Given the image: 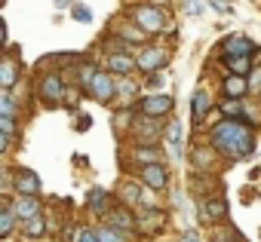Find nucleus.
<instances>
[{
  "label": "nucleus",
  "mask_w": 261,
  "mask_h": 242,
  "mask_svg": "<svg viewBox=\"0 0 261 242\" xmlns=\"http://www.w3.org/2000/svg\"><path fill=\"white\" fill-rule=\"evenodd\" d=\"M209 144H212L215 154H221L227 160H246V157L255 154V132H252V126L243 123V119L227 116V119H221V123L212 126Z\"/></svg>",
  "instance_id": "obj_1"
},
{
  "label": "nucleus",
  "mask_w": 261,
  "mask_h": 242,
  "mask_svg": "<svg viewBox=\"0 0 261 242\" xmlns=\"http://www.w3.org/2000/svg\"><path fill=\"white\" fill-rule=\"evenodd\" d=\"M133 16H136V25H139L145 34H160V31H166V16H163L157 7H139Z\"/></svg>",
  "instance_id": "obj_2"
},
{
  "label": "nucleus",
  "mask_w": 261,
  "mask_h": 242,
  "mask_svg": "<svg viewBox=\"0 0 261 242\" xmlns=\"http://www.w3.org/2000/svg\"><path fill=\"white\" fill-rule=\"evenodd\" d=\"M95 101H101V104H111L114 98H117V83L111 80V74H95L92 77V83H89V89H86Z\"/></svg>",
  "instance_id": "obj_3"
},
{
  "label": "nucleus",
  "mask_w": 261,
  "mask_h": 242,
  "mask_svg": "<svg viewBox=\"0 0 261 242\" xmlns=\"http://www.w3.org/2000/svg\"><path fill=\"white\" fill-rule=\"evenodd\" d=\"M166 49L163 46H148V49H142L139 55H136V62H139V71H145V74H157L160 68H166Z\"/></svg>",
  "instance_id": "obj_4"
},
{
  "label": "nucleus",
  "mask_w": 261,
  "mask_h": 242,
  "mask_svg": "<svg viewBox=\"0 0 261 242\" xmlns=\"http://www.w3.org/2000/svg\"><path fill=\"white\" fill-rule=\"evenodd\" d=\"M142 184L151 187V190H166V184H169L166 166H163V163H148V166H142Z\"/></svg>",
  "instance_id": "obj_5"
},
{
  "label": "nucleus",
  "mask_w": 261,
  "mask_h": 242,
  "mask_svg": "<svg viewBox=\"0 0 261 242\" xmlns=\"http://www.w3.org/2000/svg\"><path fill=\"white\" fill-rule=\"evenodd\" d=\"M139 107H142V113H148V116H163V113H169V110L175 107V98H172V95H148V98L139 101Z\"/></svg>",
  "instance_id": "obj_6"
},
{
  "label": "nucleus",
  "mask_w": 261,
  "mask_h": 242,
  "mask_svg": "<svg viewBox=\"0 0 261 242\" xmlns=\"http://www.w3.org/2000/svg\"><path fill=\"white\" fill-rule=\"evenodd\" d=\"M133 132H136V138H151V141H157L160 135H163V123H160V116H142V119H136L133 123Z\"/></svg>",
  "instance_id": "obj_7"
},
{
  "label": "nucleus",
  "mask_w": 261,
  "mask_h": 242,
  "mask_svg": "<svg viewBox=\"0 0 261 242\" xmlns=\"http://www.w3.org/2000/svg\"><path fill=\"white\" fill-rule=\"evenodd\" d=\"M221 92H224V98H246V92H252L249 77H243V74H227V77L221 80Z\"/></svg>",
  "instance_id": "obj_8"
},
{
  "label": "nucleus",
  "mask_w": 261,
  "mask_h": 242,
  "mask_svg": "<svg viewBox=\"0 0 261 242\" xmlns=\"http://www.w3.org/2000/svg\"><path fill=\"white\" fill-rule=\"evenodd\" d=\"M105 221H108V224H114V227H120V230H126V233H136V230H139V221L133 218L129 205L114 208V211H105Z\"/></svg>",
  "instance_id": "obj_9"
},
{
  "label": "nucleus",
  "mask_w": 261,
  "mask_h": 242,
  "mask_svg": "<svg viewBox=\"0 0 261 242\" xmlns=\"http://www.w3.org/2000/svg\"><path fill=\"white\" fill-rule=\"evenodd\" d=\"M139 68V62L129 55V52H108V71L111 74H123V77H129Z\"/></svg>",
  "instance_id": "obj_10"
},
{
  "label": "nucleus",
  "mask_w": 261,
  "mask_h": 242,
  "mask_svg": "<svg viewBox=\"0 0 261 242\" xmlns=\"http://www.w3.org/2000/svg\"><path fill=\"white\" fill-rule=\"evenodd\" d=\"M40 98L46 104H59V98H65V89H62V80L56 74H46L40 80Z\"/></svg>",
  "instance_id": "obj_11"
},
{
  "label": "nucleus",
  "mask_w": 261,
  "mask_h": 242,
  "mask_svg": "<svg viewBox=\"0 0 261 242\" xmlns=\"http://www.w3.org/2000/svg\"><path fill=\"white\" fill-rule=\"evenodd\" d=\"M13 208H16V215H19L22 224L40 215V202H37V196H28V193H19L16 202H13Z\"/></svg>",
  "instance_id": "obj_12"
},
{
  "label": "nucleus",
  "mask_w": 261,
  "mask_h": 242,
  "mask_svg": "<svg viewBox=\"0 0 261 242\" xmlns=\"http://www.w3.org/2000/svg\"><path fill=\"white\" fill-rule=\"evenodd\" d=\"M221 49H224V55H252L255 52V43L249 37H243V34H230Z\"/></svg>",
  "instance_id": "obj_13"
},
{
  "label": "nucleus",
  "mask_w": 261,
  "mask_h": 242,
  "mask_svg": "<svg viewBox=\"0 0 261 242\" xmlns=\"http://www.w3.org/2000/svg\"><path fill=\"white\" fill-rule=\"evenodd\" d=\"M227 215V202L221 199V196H206V202H203V218L206 221H221Z\"/></svg>",
  "instance_id": "obj_14"
},
{
  "label": "nucleus",
  "mask_w": 261,
  "mask_h": 242,
  "mask_svg": "<svg viewBox=\"0 0 261 242\" xmlns=\"http://www.w3.org/2000/svg\"><path fill=\"white\" fill-rule=\"evenodd\" d=\"M209 107H212V98H209L206 92H194V101H191V116H194V123H197V126L206 119Z\"/></svg>",
  "instance_id": "obj_15"
},
{
  "label": "nucleus",
  "mask_w": 261,
  "mask_h": 242,
  "mask_svg": "<svg viewBox=\"0 0 261 242\" xmlns=\"http://www.w3.org/2000/svg\"><path fill=\"white\" fill-rule=\"evenodd\" d=\"M120 199L126 205H136V202H145V187L136 184V181H123L120 184Z\"/></svg>",
  "instance_id": "obj_16"
},
{
  "label": "nucleus",
  "mask_w": 261,
  "mask_h": 242,
  "mask_svg": "<svg viewBox=\"0 0 261 242\" xmlns=\"http://www.w3.org/2000/svg\"><path fill=\"white\" fill-rule=\"evenodd\" d=\"M16 190L19 193H28V196H37L40 193V178L34 172H19L16 175Z\"/></svg>",
  "instance_id": "obj_17"
},
{
  "label": "nucleus",
  "mask_w": 261,
  "mask_h": 242,
  "mask_svg": "<svg viewBox=\"0 0 261 242\" xmlns=\"http://www.w3.org/2000/svg\"><path fill=\"white\" fill-rule=\"evenodd\" d=\"M95 233H98L101 242H133V239H129L133 233H126V230H120V227H114V224H108V221H105Z\"/></svg>",
  "instance_id": "obj_18"
},
{
  "label": "nucleus",
  "mask_w": 261,
  "mask_h": 242,
  "mask_svg": "<svg viewBox=\"0 0 261 242\" xmlns=\"http://www.w3.org/2000/svg\"><path fill=\"white\" fill-rule=\"evenodd\" d=\"M224 65L230 68V74H252V55H224Z\"/></svg>",
  "instance_id": "obj_19"
},
{
  "label": "nucleus",
  "mask_w": 261,
  "mask_h": 242,
  "mask_svg": "<svg viewBox=\"0 0 261 242\" xmlns=\"http://www.w3.org/2000/svg\"><path fill=\"white\" fill-rule=\"evenodd\" d=\"M16 221H19L16 208L13 205H4V211H0V236H4V239H10V233L16 230Z\"/></svg>",
  "instance_id": "obj_20"
},
{
  "label": "nucleus",
  "mask_w": 261,
  "mask_h": 242,
  "mask_svg": "<svg viewBox=\"0 0 261 242\" xmlns=\"http://www.w3.org/2000/svg\"><path fill=\"white\" fill-rule=\"evenodd\" d=\"M22 227H25V236H28V239H40V236H43V233L49 230V221H46L43 215H37V218L25 221Z\"/></svg>",
  "instance_id": "obj_21"
},
{
  "label": "nucleus",
  "mask_w": 261,
  "mask_h": 242,
  "mask_svg": "<svg viewBox=\"0 0 261 242\" xmlns=\"http://www.w3.org/2000/svg\"><path fill=\"white\" fill-rule=\"evenodd\" d=\"M86 208H89V211H105V208H108V190L92 187V190H89V199H86Z\"/></svg>",
  "instance_id": "obj_22"
},
{
  "label": "nucleus",
  "mask_w": 261,
  "mask_h": 242,
  "mask_svg": "<svg viewBox=\"0 0 261 242\" xmlns=\"http://www.w3.org/2000/svg\"><path fill=\"white\" fill-rule=\"evenodd\" d=\"M221 113H224V116H233V119H246V104H243V98H227V101L221 104Z\"/></svg>",
  "instance_id": "obj_23"
},
{
  "label": "nucleus",
  "mask_w": 261,
  "mask_h": 242,
  "mask_svg": "<svg viewBox=\"0 0 261 242\" xmlns=\"http://www.w3.org/2000/svg\"><path fill=\"white\" fill-rule=\"evenodd\" d=\"M166 138H169V144H172V157L181 160V126L172 123V126L166 129Z\"/></svg>",
  "instance_id": "obj_24"
},
{
  "label": "nucleus",
  "mask_w": 261,
  "mask_h": 242,
  "mask_svg": "<svg viewBox=\"0 0 261 242\" xmlns=\"http://www.w3.org/2000/svg\"><path fill=\"white\" fill-rule=\"evenodd\" d=\"M16 80H19V68L13 62H7L4 68H0V83H4V89H13Z\"/></svg>",
  "instance_id": "obj_25"
},
{
  "label": "nucleus",
  "mask_w": 261,
  "mask_h": 242,
  "mask_svg": "<svg viewBox=\"0 0 261 242\" xmlns=\"http://www.w3.org/2000/svg\"><path fill=\"white\" fill-rule=\"evenodd\" d=\"M117 95H123L126 101H133V98L139 95V83H136V80H129V77H123V80L117 83Z\"/></svg>",
  "instance_id": "obj_26"
},
{
  "label": "nucleus",
  "mask_w": 261,
  "mask_h": 242,
  "mask_svg": "<svg viewBox=\"0 0 261 242\" xmlns=\"http://www.w3.org/2000/svg\"><path fill=\"white\" fill-rule=\"evenodd\" d=\"M0 113H4V116H16V95L10 89L0 95Z\"/></svg>",
  "instance_id": "obj_27"
},
{
  "label": "nucleus",
  "mask_w": 261,
  "mask_h": 242,
  "mask_svg": "<svg viewBox=\"0 0 261 242\" xmlns=\"http://www.w3.org/2000/svg\"><path fill=\"white\" fill-rule=\"evenodd\" d=\"M136 160H139L142 166H148V163H157V160H160V154H157L154 147H145V144H142V147L136 150Z\"/></svg>",
  "instance_id": "obj_28"
},
{
  "label": "nucleus",
  "mask_w": 261,
  "mask_h": 242,
  "mask_svg": "<svg viewBox=\"0 0 261 242\" xmlns=\"http://www.w3.org/2000/svg\"><path fill=\"white\" fill-rule=\"evenodd\" d=\"M74 242H101V239H98V233H95V230H86V227H80V230L74 233Z\"/></svg>",
  "instance_id": "obj_29"
},
{
  "label": "nucleus",
  "mask_w": 261,
  "mask_h": 242,
  "mask_svg": "<svg viewBox=\"0 0 261 242\" xmlns=\"http://www.w3.org/2000/svg\"><path fill=\"white\" fill-rule=\"evenodd\" d=\"M215 242H246V239H243L237 230H224V233L218 230V233H215Z\"/></svg>",
  "instance_id": "obj_30"
},
{
  "label": "nucleus",
  "mask_w": 261,
  "mask_h": 242,
  "mask_svg": "<svg viewBox=\"0 0 261 242\" xmlns=\"http://www.w3.org/2000/svg\"><path fill=\"white\" fill-rule=\"evenodd\" d=\"M95 74H98V68H92V65H86V68L80 71V83H83V89H89V83H92Z\"/></svg>",
  "instance_id": "obj_31"
},
{
  "label": "nucleus",
  "mask_w": 261,
  "mask_h": 242,
  "mask_svg": "<svg viewBox=\"0 0 261 242\" xmlns=\"http://www.w3.org/2000/svg\"><path fill=\"white\" fill-rule=\"evenodd\" d=\"M71 16H74L77 22H83V25H86V22H92V13H89L86 7H74V10H71Z\"/></svg>",
  "instance_id": "obj_32"
},
{
  "label": "nucleus",
  "mask_w": 261,
  "mask_h": 242,
  "mask_svg": "<svg viewBox=\"0 0 261 242\" xmlns=\"http://www.w3.org/2000/svg\"><path fill=\"white\" fill-rule=\"evenodd\" d=\"M0 132H16V116H4V113H0Z\"/></svg>",
  "instance_id": "obj_33"
},
{
  "label": "nucleus",
  "mask_w": 261,
  "mask_h": 242,
  "mask_svg": "<svg viewBox=\"0 0 261 242\" xmlns=\"http://www.w3.org/2000/svg\"><path fill=\"white\" fill-rule=\"evenodd\" d=\"M249 86H252V89L261 86V68H252V74H249Z\"/></svg>",
  "instance_id": "obj_34"
},
{
  "label": "nucleus",
  "mask_w": 261,
  "mask_h": 242,
  "mask_svg": "<svg viewBox=\"0 0 261 242\" xmlns=\"http://www.w3.org/2000/svg\"><path fill=\"white\" fill-rule=\"evenodd\" d=\"M188 13L191 16H200L203 13V4H200V0H188Z\"/></svg>",
  "instance_id": "obj_35"
},
{
  "label": "nucleus",
  "mask_w": 261,
  "mask_h": 242,
  "mask_svg": "<svg viewBox=\"0 0 261 242\" xmlns=\"http://www.w3.org/2000/svg\"><path fill=\"white\" fill-rule=\"evenodd\" d=\"M209 7H212V10H218V13H230V7L224 4V0H209Z\"/></svg>",
  "instance_id": "obj_36"
},
{
  "label": "nucleus",
  "mask_w": 261,
  "mask_h": 242,
  "mask_svg": "<svg viewBox=\"0 0 261 242\" xmlns=\"http://www.w3.org/2000/svg\"><path fill=\"white\" fill-rule=\"evenodd\" d=\"M10 144H13V135L4 132V135H0V150H10Z\"/></svg>",
  "instance_id": "obj_37"
},
{
  "label": "nucleus",
  "mask_w": 261,
  "mask_h": 242,
  "mask_svg": "<svg viewBox=\"0 0 261 242\" xmlns=\"http://www.w3.org/2000/svg\"><path fill=\"white\" fill-rule=\"evenodd\" d=\"M89 123H92L89 116H80V126H77V129H80V132H86V129H89Z\"/></svg>",
  "instance_id": "obj_38"
},
{
  "label": "nucleus",
  "mask_w": 261,
  "mask_h": 242,
  "mask_svg": "<svg viewBox=\"0 0 261 242\" xmlns=\"http://www.w3.org/2000/svg\"><path fill=\"white\" fill-rule=\"evenodd\" d=\"M181 242H200V239H197V233H194V230H188V233H185V239H181Z\"/></svg>",
  "instance_id": "obj_39"
},
{
  "label": "nucleus",
  "mask_w": 261,
  "mask_h": 242,
  "mask_svg": "<svg viewBox=\"0 0 261 242\" xmlns=\"http://www.w3.org/2000/svg\"><path fill=\"white\" fill-rule=\"evenodd\" d=\"M71 7V0H56V10H68Z\"/></svg>",
  "instance_id": "obj_40"
},
{
  "label": "nucleus",
  "mask_w": 261,
  "mask_h": 242,
  "mask_svg": "<svg viewBox=\"0 0 261 242\" xmlns=\"http://www.w3.org/2000/svg\"><path fill=\"white\" fill-rule=\"evenodd\" d=\"M4 242H10V239H4Z\"/></svg>",
  "instance_id": "obj_41"
}]
</instances>
